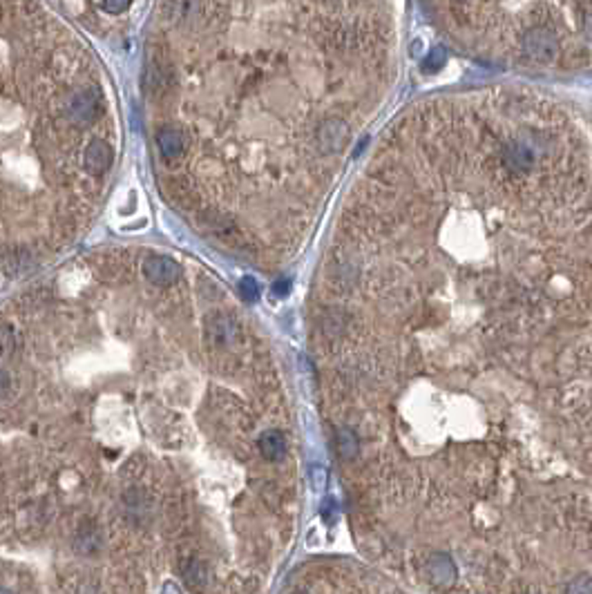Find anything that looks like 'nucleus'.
I'll use <instances>...</instances> for the list:
<instances>
[{
  "label": "nucleus",
  "mask_w": 592,
  "mask_h": 594,
  "mask_svg": "<svg viewBox=\"0 0 592 594\" xmlns=\"http://www.w3.org/2000/svg\"><path fill=\"white\" fill-rule=\"evenodd\" d=\"M565 594H592V579L590 577H577L570 586H568Z\"/></svg>",
  "instance_id": "nucleus-17"
},
{
  "label": "nucleus",
  "mask_w": 592,
  "mask_h": 594,
  "mask_svg": "<svg viewBox=\"0 0 592 594\" xmlns=\"http://www.w3.org/2000/svg\"><path fill=\"white\" fill-rule=\"evenodd\" d=\"M523 54L537 63H552L559 56V38L545 27H534L523 34Z\"/></svg>",
  "instance_id": "nucleus-1"
},
{
  "label": "nucleus",
  "mask_w": 592,
  "mask_h": 594,
  "mask_svg": "<svg viewBox=\"0 0 592 594\" xmlns=\"http://www.w3.org/2000/svg\"><path fill=\"white\" fill-rule=\"evenodd\" d=\"M143 273L150 284H157V287H173L177 284V280L181 277V268L175 259H170L166 255H152L145 259Z\"/></svg>",
  "instance_id": "nucleus-4"
},
{
  "label": "nucleus",
  "mask_w": 592,
  "mask_h": 594,
  "mask_svg": "<svg viewBox=\"0 0 592 594\" xmlns=\"http://www.w3.org/2000/svg\"><path fill=\"white\" fill-rule=\"evenodd\" d=\"M257 447H259V454L264 456L266 461L275 463V461H282L284 454H287V438H284L282 431L268 429L259 436Z\"/></svg>",
  "instance_id": "nucleus-8"
},
{
  "label": "nucleus",
  "mask_w": 592,
  "mask_h": 594,
  "mask_svg": "<svg viewBox=\"0 0 592 594\" xmlns=\"http://www.w3.org/2000/svg\"><path fill=\"white\" fill-rule=\"evenodd\" d=\"M289 291V282H277V287H275V293L277 295H284Z\"/></svg>",
  "instance_id": "nucleus-21"
},
{
  "label": "nucleus",
  "mask_w": 592,
  "mask_h": 594,
  "mask_svg": "<svg viewBox=\"0 0 592 594\" xmlns=\"http://www.w3.org/2000/svg\"><path fill=\"white\" fill-rule=\"evenodd\" d=\"M335 449L342 461H354L360 451V440L356 436V431L349 427H340L335 431Z\"/></svg>",
  "instance_id": "nucleus-13"
},
{
  "label": "nucleus",
  "mask_w": 592,
  "mask_h": 594,
  "mask_svg": "<svg viewBox=\"0 0 592 594\" xmlns=\"http://www.w3.org/2000/svg\"><path fill=\"white\" fill-rule=\"evenodd\" d=\"M349 136H351V130L342 119H326L324 123H320V128H317L315 139L322 152L335 154V152H342L347 147Z\"/></svg>",
  "instance_id": "nucleus-3"
},
{
  "label": "nucleus",
  "mask_w": 592,
  "mask_h": 594,
  "mask_svg": "<svg viewBox=\"0 0 592 594\" xmlns=\"http://www.w3.org/2000/svg\"><path fill=\"white\" fill-rule=\"evenodd\" d=\"M14 349H16L14 328L7 326V324H0V353H3V356H9V353H14Z\"/></svg>",
  "instance_id": "nucleus-14"
},
{
  "label": "nucleus",
  "mask_w": 592,
  "mask_h": 594,
  "mask_svg": "<svg viewBox=\"0 0 592 594\" xmlns=\"http://www.w3.org/2000/svg\"><path fill=\"white\" fill-rule=\"evenodd\" d=\"M445 61H447V56H445V52H442L440 48H438V50H431L429 56L425 59V70H427V72H436V70H440L442 65H445Z\"/></svg>",
  "instance_id": "nucleus-16"
},
{
  "label": "nucleus",
  "mask_w": 592,
  "mask_h": 594,
  "mask_svg": "<svg viewBox=\"0 0 592 594\" xmlns=\"http://www.w3.org/2000/svg\"><path fill=\"white\" fill-rule=\"evenodd\" d=\"M208 335L215 345H231V340L237 335V326L233 322V317L224 313H215L208 319Z\"/></svg>",
  "instance_id": "nucleus-11"
},
{
  "label": "nucleus",
  "mask_w": 592,
  "mask_h": 594,
  "mask_svg": "<svg viewBox=\"0 0 592 594\" xmlns=\"http://www.w3.org/2000/svg\"><path fill=\"white\" fill-rule=\"evenodd\" d=\"M123 505H125V512H128V516L134 523L147 521L152 514V500L145 496L143 489H128L123 496Z\"/></svg>",
  "instance_id": "nucleus-7"
},
{
  "label": "nucleus",
  "mask_w": 592,
  "mask_h": 594,
  "mask_svg": "<svg viewBox=\"0 0 592 594\" xmlns=\"http://www.w3.org/2000/svg\"><path fill=\"white\" fill-rule=\"evenodd\" d=\"M239 291H242V297L246 302H257L259 289H257V282L253 277H244L242 282H239Z\"/></svg>",
  "instance_id": "nucleus-15"
},
{
  "label": "nucleus",
  "mask_w": 592,
  "mask_h": 594,
  "mask_svg": "<svg viewBox=\"0 0 592 594\" xmlns=\"http://www.w3.org/2000/svg\"><path fill=\"white\" fill-rule=\"evenodd\" d=\"M322 514H324V519H333V500H331V498H329V500H324Z\"/></svg>",
  "instance_id": "nucleus-20"
},
{
  "label": "nucleus",
  "mask_w": 592,
  "mask_h": 594,
  "mask_svg": "<svg viewBox=\"0 0 592 594\" xmlns=\"http://www.w3.org/2000/svg\"><path fill=\"white\" fill-rule=\"evenodd\" d=\"M0 594H14V592L7 590V588H0Z\"/></svg>",
  "instance_id": "nucleus-22"
},
{
  "label": "nucleus",
  "mask_w": 592,
  "mask_h": 594,
  "mask_svg": "<svg viewBox=\"0 0 592 594\" xmlns=\"http://www.w3.org/2000/svg\"><path fill=\"white\" fill-rule=\"evenodd\" d=\"M112 161H115V150H112V145L106 143L103 139H94L92 143H89L85 147V168L87 173L92 175H106Z\"/></svg>",
  "instance_id": "nucleus-5"
},
{
  "label": "nucleus",
  "mask_w": 592,
  "mask_h": 594,
  "mask_svg": "<svg viewBox=\"0 0 592 594\" xmlns=\"http://www.w3.org/2000/svg\"><path fill=\"white\" fill-rule=\"evenodd\" d=\"M9 389V375L5 373V369H0V393H5Z\"/></svg>",
  "instance_id": "nucleus-19"
},
{
  "label": "nucleus",
  "mask_w": 592,
  "mask_h": 594,
  "mask_svg": "<svg viewBox=\"0 0 592 594\" xmlns=\"http://www.w3.org/2000/svg\"><path fill=\"white\" fill-rule=\"evenodd\" d=\"M76 552L83 554V556H92L101 550V545H103V534H101V530L96 528L94 523H83L81 530L76 532Z\"/></svg>",
  "instance_id": "nucleus-9"
},
{
  "label": "nucleus",
  "mask_w": 592,
  "mask_h": 594,
  "mask_svg": "<svg viewBox=\"0 0 592 594\" xmlns=\"http://www.w3.org/2000/svg\"><path fill=\"white\" fill-rule=\"evenodd\" d=\"M181 577H184L190 590H206L210 584V567L199 558H190V561L181 565Z\"/></svg>",
  "instance_id": "nucleus-10"
},
{
  "label": "nucleus",
  "mask_w": 592,
  "mask_h": 594,
  "mask_svg": "<svg viewBox=\"0 0 592 594\" xmlns=\"http://www.w3.org/2000/svg\"><path fill=\"white\" fill-rule=\"evenodd\" d=\"M157 143H159V150H161L164 159H170V161L181 157V152H184V134L177 128H164L157 134Z\"/></svg>",
  "instance_id": "nucleus-12"
},
{
  "label": "nucleus",
  "mask_w": 592,
  "mask_h": 594,
  "mask_svg": "<svg viewBox=\"0 0 592 594\" xmlns=\"http://www.w3.org/2000/svg\"><path fill=\"white\" fill-rule=\"evenodd\" d=\"M427 574H429V579L434 581L436 586H445L447 588V586L454 584V581H456L459 570H456V563H454L447 554H434L429 558V563H427Z\"/></svg>",
  "instance_id": "nucleus-6"
},
{
  "label": "nucleus",
  "mask_w": 592,
  "mask_h": 594,
  "mask_svg": "<svg viewBox=\"0 0 592 594\" xmlns=\"http://www.w3.org/2000/svg\"><path fill=\"white\" fill-rule=\"evenodd\" d=\"M293 594H309V592H293Z\"/></svg>",
  "instance_id": "nucleus-23"
},
{
  "label": "nucleus",
  "mask_w": 592,
  "mask_h": 594,
  "mask_svg": "<svg viewBox=\"0 0 592 594\" xmlns=\"http://www.w3.org/2000/svg\"><path fill=\"white\" fill-rule=\"evenodd\" d=\"M96 7L101 11H108V14H123V11L130 7V3H123V0H106V3H96Z\"/></svg>",
  "instance_id": "nucleus-18"
},
{
  "label": "nucleus",
  "mask_w": 592,
  "mask_h": 594,
  "mask_svg": "<svg viewBox=\"0 0 592 594\" xmlns=\"http://www.w3.org/2000/svg\"><path fill=\"white\" fill-rule=\"evenodd\" d=\"M103 112V94L99 87H81L72 94L67 114L76 125H87L101 117Z\"/></svg>",
  "instance_id": "nucleus-2"
}]
</instances>
